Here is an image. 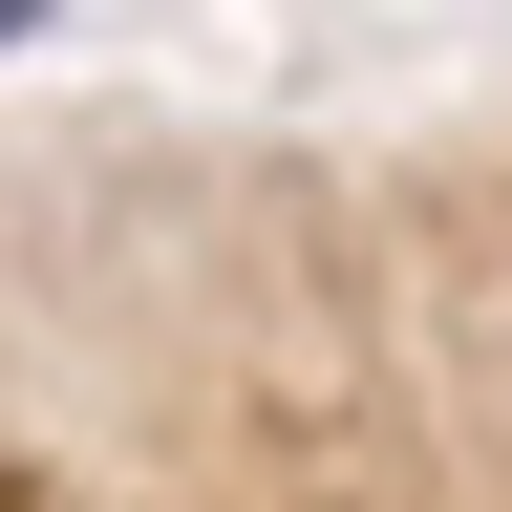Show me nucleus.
Segmentation results:
<instances>
[{
    "instance_id": "obj_1",
    "label": "nucleus",
    "mask_w": 512,
    "mask_h": 512,
    "mask_svg": "<svg viewBox=\"0 0 512 512\" xmlns=\"http://www.w3.org/2000/svg\"><path fill=\"white\" fill-rule=\"evenodd\" d=\"M22 43H43V0H0V64H22Z\"/></svg>"
}]
</instances>
